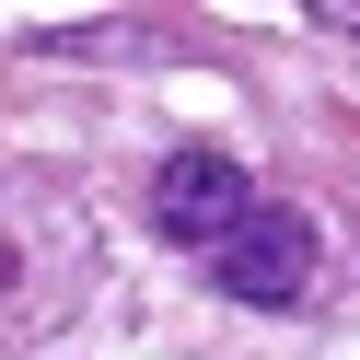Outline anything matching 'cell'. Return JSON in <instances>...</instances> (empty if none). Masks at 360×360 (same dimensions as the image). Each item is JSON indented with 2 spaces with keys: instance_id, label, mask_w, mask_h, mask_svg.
<instances>
[{
  "instance_id": "6da1fadb",
  "label": "cell",
  "mask_w": 360,
  "mask_h": 360,
  "mask_svg": "<svg viewBox=\"0 0 360 360\" xmlns=\"http://www.w3.org/2000/svg\"><path fill=\"white\" fill-rule=\"evenodd\" d=\"M94 290V210L47 174H0V337H47Z\"/></svg>"
},
{
  "instance_id": "7a4b0ae2",
  "label": "cell",
  "mask_w": 360,
  "mask_h": 360,
  "mask_svg": "<svg viewBox=\"0 0 360 360\" xmlns=\"http://www.w3.org/2000/svg\"><path fill=\"white\" fill-rule=\"evenodd\" d=\"M314 256H326L314 210H290V198H256V210H244L233 233L210 244V279L233 290V302L279 314V302H302V290H314Z\"/></svg>"
},
{
  "instance_id": "3957f363",
  "label": "cell",
  "mask_w": 360,
  "mask_h": 360,
  "mask_svg": "<svg viewBox=\"0 0 360 360\" xmlns=\"http://www.w3.org/2000/svg\"><path fill=\"white\" fill-rule=\"evenodd\" d=\"M244 210H256V186H244L233 151H174V163L151 174V221H163V244H221Z\"/></svg>"
}]
</instances>
